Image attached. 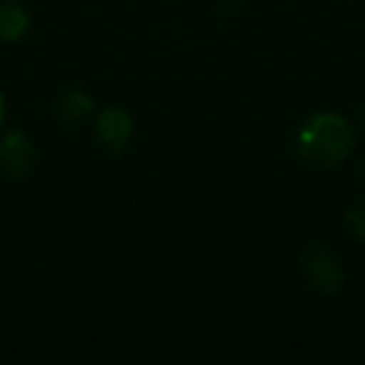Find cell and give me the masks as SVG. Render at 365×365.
Instances as JSON below:
<instances>
[{
  "label": "cell",
  "instance_id": "1",
  "mask_svg": "<svg viewBox=\"0 0 365 365\" xmlns=\"http://www.w3.org/2000/svg\"><path fill=\"white\" fill-rule=\"evenodd\" d=\"M355 133L338 113H315L295 133V155L310 168H335L353 153Z\"/></svg>",
  "mask_w": 365,
  "mask_h": 365
},
{
  "label": "cell",
  "instance_id": "2",
  "mask_svg": "<svg viewBox=\"0 0 365 365\" xmlns=\"http://www.w3.org/2000/svg\"><path fill=\"white\" fill-rule=\"evenodd\" d=\"M300 270H303L308 288L323 295L338 293L345 280L340 260L323 245H308V250L303 253V260H300Z\"/></svg>",
  "mask_w": 365,
  "mask_h": 365
},
{
  "label": "cell",
  "instance_id": "3",
  "mask_svg": "<svg viewBox=\"0 0 365 365\" xmlns=\"http://www.w3.org/2000/svg\"><path fill=\"white\" fill-rule=\"evenodd\" d=\"M38 150L31 135L23 130H11L0 140V170L13 180H23L36 170Z\"/></svg>",
  "mask_w": 365,
  "mask_h": 365
},
{
  "label": "cell",
  "instance_id": "4",
  "mask_svg": "<svg viewBox=\"0 0 365 365\" xmlns=\"http://www.w3.org/2000/svg\"><path fill=\"white\" fill-rule=\"evenodd\" d=\"M93 130H96L98 143H101L108 153H113V155H115V153L125 150L128 143H130V138H133V118H130V113H128L125 108L108 106V108H103V110L98 113Z\"/></svg>",
  "mask_w": 365,
  "mask_h": 365
},
{
  "label": "cell",
  "instance_id": "5",
  "mask_svg": "<svg viewBox=\"0 0 365 365\" xmlns=\"http://www.w3.org/2000/svg\"><path fill=\"white\" fill-rule=\"evenodd\" d=\"M96 113V103L88 93L83 91H71L66 96H61L53 106V115L61 125L66 128H76L81 123H86L88 118Z\"/></svg>",
  "mask_w": 365,
  "mask_h": 365
},
{
  "label": "cell",
  "instance_id": "6",
  "mask_svg": "<svg viewBox=\"0 0 365 365\" xmlns=\"http://www.w3.org/2000/svg\"><path fill=\"white\" fill-rule=\"evenodd\" d=\"M28 13L18 3H0V41H21L28 33Z\"/></svg>",
  "mask_w": 365,
  "mask_h": 365
},
{
  "label": "cell",
  "instance_id": "7",
  "mask_svg": "<svg viewBox=\"0 0 365 365\" xmlns=\"http://www.w3.org/2000/svg\"><path fill=\"white\" fill-rule=\"evenodd\" d=\"M345 225H348V230L360 243H365V195L363 198H355L350 203V208L345 210Z\"/></svg>",
  "mask_w": 365,
  "mask_h": 365
},
{
  "label": "cell",
  "instance_id": "8",
  "mask_svg": "<svg viewBox=\"0 0 365 365\" xmlns=\"http://www.w3.org/2000/svg\"><path fill=\"white\" fill-rule=\"evenodd\" d=\"M3 120H6V98L0 93V125H3Z\"/></svg>",
  "mask_w": 365,
  "mask_h": 365
}]
</instances>
